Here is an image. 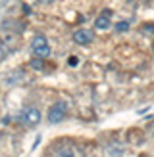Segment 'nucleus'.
<instances>
[{
  "instance_id": "nucleus-5",
  "label": "nucleus",
  "mask_w": 154,
  "mask_h": 157,
  "mask_svg": "<svg viewBox=\"0 0 154 157\" xmlns=\"http://www.w3.org/2000/svg\"><path fill=\"white\" fill-rule=\"evenodd\" d=\"M95 27L100 29V31H106V29H110V10H104L102 15H98V17L95 19Z\"/></svg>"
},
{
  "instance_id": "nucleus-10",
  "label": "nucleus",
  "mask_w": 154,
  "mask_h": 157,
  "mask_svg": "<svg viewBox=\"0 0 154 157\" xmlns=\"http://www.w3.org/2000/svg\"><path fill=\"white\" fill-rule=\"evenodd\" d=\"M69 65H71V67L77 65V58H75V56H71V59H69Z\"/></svg>"
},
{
  "instance_id": "nucleus-1",
  "label": "nucleus",
  "mask_w": 154,
  "mask_h": 157,
  "mask_svg": "<svg viewBox=\"0 0 154 157\" xmlns=\"http://www.w3.org/2000/svg\"><path fill=\"white\" fill-rule=\"evenodd\" d=\"M66 111H67L66 101H56V104L50 105V109H48V123H52V124L62 123L64 117H66Z\"/></svg>"
},
{
  "instance_id": "nucleus-11",
  "label": "nucleus",
  "mask_w": 154,
  "mask_h": 157,
  "mask_svg": "<svg viewBox=\"0 0 154 157\" xmlns=\"http://www.w3.org/2000/svg\"><path fill=\"white\" fill-rule=\"evenodd\" d=\"M21 8H23V12H25V13H27V15H29V13H31V8H29V6H27V4H23V6H21Z\"/></svg>"
},
{
  "instance_id": "nucleus-6",
  "label": "nucleus",
  "mask_w": 154,
  "mask_h": 157,
  "mask_svg": "<svg viewBox=\"0 0 154 157\" xmlns=\"http://www.w3.org/2000/svg\"><path fill=\"white\" fill-rule=\"evenodd\" d=\"M33 69H38V71H41V69L44 67V63H43V58H35V59H31V63H29Z\"/></svg>"
},
{
  "instance_id": "nucleus-3",
  "label": "nucleus",
  "mask_w": 154,
  "mask_h": 157,
  "mask_svg": "<svg viewBox=\"0 0 154 157\" xmlns=\"http://www.w3.org/2000/svg\"><path fill=\"white\" fill-rule=\"evenodd\" d=\"M21 121L25 124H37L41 121V111L37 107H25L21 111Z\"/></svg>"
},
{
  "instance_id": "nucleus-2",
  "label": "nucleus",
  "mask_w": 154,
  "mask_h": 157,
  "mask_svg": "<svg viewBox=\"0 0 154 157\" xmlns=\"http://www.w3.org/2000/svg\"><path fill=\"white\" fill-rule=\"evenodd\" d=\"M31 48H33L35 56H38V58L50 56V46H48V42H46V36H43V35H37V36L33 38V42H31Z\"/></svg>"
},
{
  "instance_id": "nucleus-8",
  "label": "nucleus",
  "mask_w": 154,
  "mask_h": 157,
  "mask_svg": "<svg viewBox=\"0 0 154 157\" xmlns=\"http://www.w3.org/2000/svg\"><path fill=\"white\" fill-rule=\"evenodd\" d=\"M58 157H73V151L69 150V147H64V150L58 151Z\"/></svg>"
},
{
  "instance_id": "nucleus-4",
  "label": "nucleus",
  "mask_w": 154,
  "mask_h": 157,
  "mask_svg": "<svg viewBox=\"0 0 154 157\" xmlns=\"http://www.w3.org/2000/svg\"><path fill=\"white\" fill-rule=\"evenodd\" d=\"M92 38H95V33L89 29H77L73 33V42L77 44H91Z\"/></svg>"
},
{
  "instance_id": "nucleus-9",
  "label": "nucleus",
  "mask_w": 154,
  "mask_h": 157,
  "mask_svg": "<svg viewBox=\"0 0 154 157\" xmlns=\"http://www.w3.org/2000/svg\"><path fill=\"white\" fill-rule=\"evenodd\" d=\"M143 33H146V35H154V25H144V27H143Z\"/></svg>"
},
{
  "instance_id": "nucleus-7",
  "label": "nucleus",
  "mask_w": 154,
  "mask_h": 157,
  "mask_svg": "<svg viewBox=\"0 0 154 157\" xmlns=\"http://www.w3.org/2000/svg\"><path fill=\"white\" fill-rule=\"evenodd\" d=\"M116 31H118V33H125V31H129V21H120L118 25H116Z\"/></svg>"
},
{
  "instance_id": "nucleus-12",
  "label": "nucleus",
  "mask_w": 154,
  "mask_h": 157,
  "mask_svg": "<svg viewBox=\"0 0 154 157\" xmlns=\"http://www.w3.org/2000/svg\"><path fill=\"white\" fill-rule=\"evenodd\" d=\"M43 2H44V4H48V2H52V0H43Z\"/></svg>"
}]
</instances>
